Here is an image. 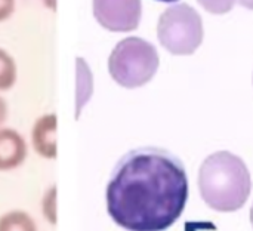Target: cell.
<instances>
[{
    "instance_id": "cell-17",
    "label": "cell",
    "mask_w": 253,
    "mask_h": 231,
    "mask_svg": "<svg viewBox=\"0 0 253 231\" xmlns=\"http://www.w3.org/2000/svg\"><path fill=\"white\" fill-rule=\"evenodd\" d=\"M251 223H252V226H253V205H252V211H251Z\"/></svg>"
},
{
    "instance_id": "cell-13",
    "label": "cell",
    "mask_w": 253,
    "mask_h": 231,
    "mask_svg": "<svg viewBox=\"0 0 253 231\" xmlns=\"http://www.w3.org/2000/svg\"><path fill=\"white\" fill-rule=\"evenodd\" d=\"M15 12V0H0V22L9 19Z\"/></svg>"
},
{
    "instance_id": "cell-4",
    "label": "cell",
    "mask_w": 253,
    "mask_h": 231,
    "mask_svg": "<svg viewBox=\"0 0 253 231\" xmlns=\"http://www.w3.org/2000/svg\"><path fill=\"white\" fill-rule=\"evenodd\" d=\"M157 37L160 45L173 55L193 53L203 40V21L187 3L168 7L159 18Z\"/></svg>"
},
{
    "instance_id": "cell-5",
    "label": "cell",
    "mask_w": 253,
    "mask_h": 231,
    "mask_svg": "<svg viewBox=\"0 0 253 231\" xmlns=\"http://www.w3.org/2000/svg\"><path fill=\"white\" fill-rule=\"evenodd\" d=\"M92 12L96 22L111 33H129L138 28L141 0H92Z\"/></svg>"
},
{
    "instance_id": "cell-6",
    "label": "cell",
    "mask_w": 253,
    "mask_h": 231,
    "mask_svg": "<svg viewBox=\"0 0 253 231\" xmlns=\"http://www.w3.org/2000/svg\"><path fill=\"white\" fill-rule=\"evenodd\" d=\"M28 154L27 142L19 132L12 128H0V171L19 168Z\"/></svg>"
},
{
    "instance_id": "cell-3",
    "label": "cell",
    "mask_w": 253,
    "mask_h": 231,
    "mask_svg": "<svg viewBox=\"0 0 253 231\" xmlns=\"http://www.w3.org/2000/svg\"><path fill=\"white\" fill-rule=\"evenodd\" d=\"M160 59L153 43L141 37L120 40L108 56V73L111 79L126 88L135 89L147 85L157 73Z\"/></svg>"
},
{
    "instance_id": "cell-7",
    "label": "cell",
    "mask_w": 253,
    "mask_h": 231,
    "mask_svg": "<svg viewBox=\"0 0 253 231\" xmlns=\"http://www.w3.org/2000/svg\"><path fill=\"white\" fill-rule=\"evenodd\" d=\"M56 116L53 113L39 117L31 129V144L36 153L44 159L56 157Z\"/></svg>"
},
{
    "instance_id": "cell-2",
    "label": "cell",
    "mask_w": 253,
    "mask_h": 231,
    "mask_svg": "<svg viewBox=\"0 0 253 231\" xmlns=\"http://www.w3.org/2000/svg\"><path fill=\"white\" fill-rule=\"evenodd\" d=\"M199 188L213 211L234 212L248 200L252 188L246 163L230 151L211 154L200 166Z\"/></svg>"
},
{
    "instance_id": "cell-1",
    "label": "cell",
    "mask_w": 253,
    "mask_h": 231,
    "mask_svg": "<svg viewBox=\"0 0 253 231\" xmlns=\"http://www.w3.org/2000/svg\"><path fill=\"white\" fill-rule=\"evenodd\" d=\"M188 178L172 153L144 147L126 153L105 190L110 218L127 231H165L182 215Z\"/></svg>"
},
{
    "instance_id": "cell-9",
    "label": "cell",
    "mask_w": 253,
    "mask_h": 231,
    "mask_svg": "<svg viewBox=\"0 0 253 231\" xmlns=\"http://www.w3.org/2000/svg\"><path fill=\"white\" fill-rule=\"evenodd\" d=\"M0 231H37V226L27 212L15 209L0 217Z\"/></svg>"
},
{
    "instance_id": "cell-11",
    "label": "cell",
    "mask_w": 253,
    "mask_h": 231,
    "mask_svg": "<svg viewBox=\"0 0 253 231\" xmlns=\"http://www.w3.org/2000/svg\"><path fill=\"white\" fill-rule=\"evenodd\" d=\"M42 211L47 223L55 226L56 224V187L55 185L46 190L43 200H42Z\"/></svg>"
},
{
    "instance_id": "cell-16",
    "label": "cell",
    "mask_w": 253,
    "mask_h": 231,
    "mask_svg": "<svg viewBox=\"0 0 253 231\" xmlns=\"http://www.w3.org/2000/svg\"><path fill=\"white\" fill-rule=\"evenodd\" d=\"M43 3H44L49 9H55V7H56V0H43Z\"/></svg>"
},
{
    "instance_id": "cell-8",
    "label": "cell",
    "mask_w": 253,
    "mask_h": 231,
    "mask_svg": "<svg viewBox=\"0 0 253 231\" xmlns=\"http://www.w3.org/2000/svg\"><path fill=\"white\" fill-rule=\"evenodd\" d=\"M77 92H76V116H80L82 108L86 105L93 91L92 73L83 58H77Z\"/></svg>"
},
{
    "instance_id": "cell-18",
    "label": "cell",
    "mask_w": 253,
    "mask_h": 231,
    "mask_svg": "<svg viewBox=\"0 0 253 231\" xmlns=\"http://www.w3.org/2000/svg\"><path fill=\"white\" fill-rule=\"evenodd\" d=\"M159 1H166V3H172V1H176V0H159Z\"/></svg>"
},
{
    "instance_id": "cell-10",
    "label": "cell",
    "mask_w": 253,
    "mask_h": 231,
    "mask_svg": "<svg viewBox=\"0 0 253 231\" xmlns=\"http://www.w3.org/2000/svg\"><path fill=\"white\" fill-rule=\"evenodd\" d=\"M18 68L13 56L0 47V92L12 89L16 83Z\"/></svg>"
},
{
    "instance_id": "cell-12",
    "label": "cell",
    "mask_w": 253,
    "mask_h": 231,
    "mask_svg": "<svg viewBox=\"0 0 253 231\" xmlns=\"http://www.w3.org/2000/svg\"><path fill=\"white\" fill-rule=\"evenodd\" d=\"M199 3L211 13H227L234 7L236 0H199Z\"/></svg>"
},
{
    "instance_id": "cell-14",
    "label": "cell",
    "mask_w": 253,
    "mask_h": 231,
    "mask_svg": "<svg viewBox=\"0 0 253 231\" xmlns=\"http://www.w3.org/2000/svg\"><path fill=\"white\" fill-rule=\"evenodd\" d=\"M6 119H7V104H6V101L0 96V126L4 123Z\"/></svg>"
},
{
    "instance_id": "cell-15",
    "label": "cell",
    "mask_w": 253,
    "mask_h": 231,
    "mask_svg": "<svg viewBox=\"0 0 253 231\" xmlns=\"http://www.w3.org/2000/svg\"><path fill=\"white\" fill-rule=\"evenodd\" d=\"M239 3H240L242 6H245V7L252 9L253 10V0H239Z\"/></svg>"
}]
</instances>
